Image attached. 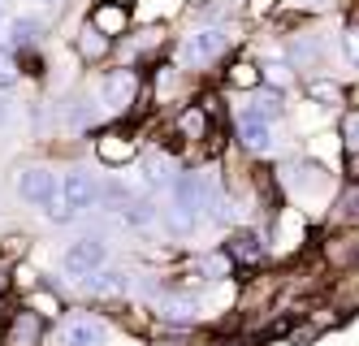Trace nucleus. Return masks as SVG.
Instances as JSON below:
<instances>
[{"label":"nucleus","mask_w":359,"mask_h":346,"mask_svg":"<svg viewBox=\"0 0 359 346\" xmlns=\"http://www.w3.org/2000/svg\"><path fill=\"white\" fill-rule=\"evenodd\" d=\"M195 273H199V277H208V281H225L229 273H234V264H229L225 251H208V255H199V260H195Z\"/></svg>","instance_id":"nucleus-24"},{"label":"nucleus","mask_w":359,"mask_h":346,"mask_svg":"<svg viewBox=\"0 0 359 346\" xmlns=\"http://www.w3.org/2000/svg\"><path fill=\"white\" fill-rule=\"evenodd\" d=\"M221 251L229 255L234 269H255V264L269 260V243H264V234H255V229H234V234L225 238Z\"/></svg>","instance_id":"nucleus-8"},{"label":"nucleus","mask_w":359,"mask_h":346,"mask_svg":"<svg viewBox=\"0 0 359 346\" xmlns=\"http://www.w3.org/2000/svg\"><path fill=\"white\" fill-rule=\"evenodd\" d=\"M290 5H299V9H325V5H333V0H290Z\"/></svg>","instance_id":"nucleus-35"},{"label":"nucleus","mask_w":359,"mask_h":346,"mask_svg":"<svg viewBox=\"0 0 359 346\" xmlns=\"http://www.w3.org/2000/svg\"><path fill=\"white\" fill-rule=\"evenodd\" d=\"M303 234H307V221L299 208H277V221H273V238L281 247H303Z\"/></svg>","instance_id":"nucleus-17"},{"label":"nucleus","mask_w":359,"mask_h":346,"mask_svg":"<svg viewBox=\"0 0 359 346\" xmlns=\"http://www.w3.org/2000/svg\"><path fill=\"white\" fill-rule=\"evenodd\" d=\"M320 251L333 273H355L359 269V229H333Z\"/></svg>","instance_id":"nucleus-9"},{"label":"nucleus","mask_w":359,"mask_h":346,"mask_svg":"<svg viewBox=\"0 0 359 346\" xmlns=\"http://www.w3.org/2000/svg\"><path fill=\"white\" fill-rule=\"evenodd\" d=\"M95 156H100V165L121 169V165H130L139 156V143H135L130 130H104V135L95 139Z\"/></svg>","instance_id":"nucleus-10"},{"label":"nucleus","mask_w":359,"mask_h":346,"mask_svg":"<svg viewBox=\"0 0 359 346\" xmlns=\"http://www.w3.org/2000/svg\"><path fill=\"white\" fill-rule=\"evenodd\" d=\"M346 182H355V186H359V152H351V156H346Z\"/></svg>","instance_id":"nucleus-34"},{"label":"nucleus","mask_w":359,"mask_h":346,"mask_svg":"<svg viewBox=\"0 0 359 346\" xmlns=\"http://www.w3.org/2000/svg\"><path fill=\"white\" fill-rule=\"evenodd\" d=\"M264 69V87H273V91H281V87H290V61H269V65H260Z\"/></svg>","instance_id":"nucleus-27"},{"label":"nucleus","mask_w":359,"mask_h":346,"mask_svg":"<svg viewBox=\"0 0 359 346\" xmlns=\"http://www.w3.org/2000/svg\"><path fill=\"white\" fill-rule=\"evenodd\" d=\"M238 143L251 156H273L277 152V130H273V121H260V117L238 113Z\"/></svg>","instance_id":"nucleus-11"},{"label":"nucleus","mask_w":359,"mask_h":346,"mask_svg":"<svg viewBox=\"0 0 359 346\" xmlns=\"http://www.w3.org/2000/svg\"><path fill=\"white\" fill-rule=\"evenodd\" d=\"M39 5H61V0H39Z\"/></svg>","instance_id":"nucleus-37"},{"label":"nucleus","mask_w":359,"mask_h":346,"mask_svg":"<svg viewBox=\"0 0 359 346\" xmlns=\"http://www.w3.org/2000/svg\"><path fill=\"white\" fill-rule=\"evenodd\" d=\"M121 221L130 225V229H147L151 221H156V204H151V199H135L130 208L121 212Z\"/></svg>","instance_id":"nucleus-25"},{"label":"nucleus","mask_w":359,"mask_h":346,"mask_svg":"<svg viewBox=\"0 0 359 346\" xmlns=\"http://www.w3.org/2000/svg\"><path fill=\"white\" fill-rule=\"evenodd\" d=\"M225 83L234 87V91H260L264 87V69L255 65V61H247V57H238L234 65L225 69Z\"/></svg>","instance_id":"nucleus-19"},{"label":"nucleus","mask_w":359,"mask_h":346,"mask_svg":"<svg viewBox=\"0 0 359 346\" xmlns=\"http://www.w3.org/2000/svg\"><path fill=\"white\" fill-rule=\"evenodd\" d=\"M247 117H260V121H281L286 117V95L281 91H273V87H260V91H251V100H247V109H243Z\"/></svg>","instance_id":"nucleus-16"},{"label":"nucleus","mask_w":359,"mask_h":346,"mask_svg":"<svg viewBox=\"0 0 359 346\" xmlns=\"http://www.w3.org/2000/svg\"><path fill=\"white\" fill-rule=\"evenodd\" d=\"M95 204H100V186H95V178H91V173H83V169H69V173L61 178L57 199L48 204V221L69 225L74 217H83V212H87V208H95Z\"/></svg>","instance_id":"nucleus-1"},{"label":"nucleus","mask_w":359,"mask_h":346,"mask_svg":"<svg viewBox=\"0 0 359 346\" xmlns=\"http://www.w3.org/2000/svg\"><path fill=\"white\" fill-rule=\"evenodd\" d=\"M139 91H143V78H139V69H130V65L109 69L104 83H100V100H104V109H113V113L135 109V104H139Z\"/></svg>","instance_id":"nucleus-5"},{"label":"nucleus","mask_w":359,"mask_h":346,"mask_svg":"<svg viewBox=\"0 0 359 346\" xmlns=\"http://www.w3.org/2000/svg\"><path fill=\"white\" fill-rule=\"evenodd\" d=\"M277 5H281V0H251L247 9H251V18H269V13H273Z\"/></svg>","instance_id":"nucleus-33"},{"label":"nucleus","mask_w":359,"mask_h":346,"mask_svg":"<svg viewBox=\"0 0 359 346\" xmlns=\"http://www.w3.org/2000/svg\"><path fill=\"white\" fill-rule=\"evenodd\" d=\"M126 286H130V277L117 273V269H100L95 277H87V290L95 299H109V295H126Z\"/></svg>","instance_id":"nucleus-23"},{"label":"nucleus","mask_w":359,"mask_h":346,"mask_svg":"<svg viewBox=\"0 0 359 346\" xmlns=\"http://www.w3.org/2000/svg\"><path fill=\"white\" fill-rule=\"evenodd\" d=\"M130 22H135V13L126 9V0H100V5L91 9V26L100 35H109V39H121L126 31H130Z\"/></svg>","instance_id":"nucleus-14"},{"label":"nucleus","mask_w":359,"mask_h":346,"mask_svg":"<svg viewBox=\"0 0 359 346\" xmlns=\"http://www.w3.org/2000/svg\"><path fill=\"white\" fill-rule=\"evenodd\" d=\"M5 346H43V316L31 307H18L5 321Z\"/></svg>","instance_id":"nucleus-12"},{"label":"nucleus","mask_w":359,"mask_h":346,"mask_svg":"<svg viewBox=\"0 0 359 346\" xmlns=\"http://www.w3.org/2000/svg\"><path fill=\"white\" fill-rule=\"evenodd\" d=\"M173 87H177V65H161L156 69V95L165 100V95H173Z\"/></svg>","instance_id":"nucleus-32"},{"label":"nucleus","mask_w":359,"mask_h":346,"mask_svg":"<svg viewBox=\"0 0 359 346\" xmlns=\"http://www.w3.org/2000/svg\"><path fill=\"white\" fill-rule=\"evenodd\" d=\"M18 52L13 48H0V91H5V87H13L18 83Z\"/></svg>","instance_id":"nucleus-30"},{"label":"nucleus","mask_w":359,"mask_h":346,"mask_svg":"<svg viewBox=\"0 0 359 346\" xmlns=\"http://www.w3.org/2000/svg\"><path fill=\"white\" fill-rule=\"evenodd\" d=\"M342 52H346V61L359 69V22L355 26H346V31H342Z\"/></svg>","instance_id":"nucleus-31"},{"label":"nucleus","mask_w":359,"mask_h":346,"mask_svg":"<svg viewBox=\"0 0 359 346\" xmlns=\"http://www.w3.org/2000/svg\"><path fill=\"white\" fill-rule=\"evenodd\" d=\"M57 191H61V182H57V173L48 169V165H27V169H18V195L27 199V204L48 208V204L57 199Z\"/></svg>","instance_id":"nucleus-6"},{"label":"nucleus","mask_w":359,"mask_h":346,"mask_svg":"<svg viewBox=\"0 0 359 346\" xmlns=\"http://www.w3.org/2000/svg\"><path fill=\"white\" fill-rule=\"evenodd\" d=\"M65 273L69 277H79V281H87V277H95L100 269L109 264V243L100 234H87V238H79V243H69L65 247Z\"/></svg>","instance_id":"nucleus-4"},{"label":"nucleus","mask_w":359,"mask_h":346,"mask_svg":"<svg viewBox=\"0 0 359 346\" xmlns=\"http://www.w3.org/2000/svg\"><path fill=\"white\" fill-rule=\"evenodd\" d=\"M74 48H79V57H83V61H104L109 52H113V39H109V35H100L95 26L87 22L83 31H79V39H74Z\"/></svg>","instance_id":"nucleus-20"},{"label":"nucleus","mask_w":359,"mask_h":346,"mask_svg":"<svg viewBox=\"0 0 359 346\" xmlns=\"http://www.w3.org/2000/svg\"><path fill=\"white\" fill-rule=\"evenodd\" d=\"M281 186H286L290 195H299V199H325L329 191H333V173L320 165V161H290L286 169H281Z\"/></svg>","instance_id":"nucleus-3"},{"label":"nucleus","mask_w":359,"mask_h":346,"mask_svg":"<svg viewBox=\"0 0 359 346\" xmlns=\"http://www.w3.org/2000/svg\"><path fill=\"white\" fill-rule=\"evenodd\" d=\"M31 312H39L48 321V316H61L65 307H61V299L53 295V290H35V295H31Z\"/></svg>","instance_id":"nucleus-28"},{"label":"nucleus","mask_w":359,"mask_h":346,"mask_svg":"<svg viewBox=\"0 0 359 346\" xmlns=\"http://www.w3.org/2000/svg\"><path fill=\"white\" fill-rule=\"evenodd\" d=\"M143 173H147V186H173L177 182V169L165 152H147L143 156Z\"/></svg>","instance_id":"nucleus-22"},{"label":"nucleus","mask_w":359,"mask_h":346,"mask_svg":"<svg viewBox=\"0 0 359 346\" xmlns=\"http://www.w3.org/2000/svg\"><path fill=\"white\" fill-rule=\"evenodd\" d=\"M329 57V39L320 31H299L290 44H286V61L294 74H307V69H320Z\"/></svg>","instance_id":"nucleus-7"},{"label":"nucleus","mask_w":359,"mask_h":346,"mask_svg":"<svg viewBox=\"0 0 359 346\" xmlns=\"http://www.w3.org/2000/svg\"><path fill=\"white\" fill-rule=\"evenodd\" d=\"M338 139H342L346 156H351V152H359V109H351V113L342 117V130H338Z\"/></svg>","instance_id":"nucleus-29"},{"label":"nucleus","mask_w":359,"mask_h":346,"mask_svg":"<svg viewBox=\"0 0 359 346\" xmlns=\"http://www.w3.org/2000/svg\"><path fill=\"white\" fill-rule=\"evenodd\" d=\"M61 342L65 346H104L109 342V325L100 321V316H69L61 325Z\"/></svg>","instance_id":"nucleus-13"},{"label":"nucleus","mask_w":359,"mask_h":346,"mask_svg":"<svg viewBox=\"0 0 359 346\" xmlns=\"http://www.w3.org/2000/svg\"><path fill=\"white\" fill-rule=\"evenodd\" d=\"M173 130H177V139H187V143H203V139H212V117H208L203 104H187V109L177 113Z\"/></svg>","instance_id":"nucleus-15"},{"label":"nucleus","mask_w":359,"mask_h":346,"mask_svg":"<svg viewBox=\"0 0 359 346\" xmlns=\"http://www.w3.org/2000/svg\"><path fill=\"white\" fill-rule=\"evenodd\" d=\"M43 35V22L39 18H18L13 22V48H31Z\"/></svg>","instance_id":"nucleus-26"},{"label":"nucleus","mask_w":359,"mask_h":346,"mask_svg":"<svg viewBox=\"0 0 359 346\" xmlns=\"http://www.w3.org/2000/svg\"><path fill=\"white\" fill-rule=\"evenodd\" d=\"M307 100L320 104V109H342V104H346V87L333 83V78H312V83H307Z\"/></svg>","instance_id":"nucleus-21"},{"label":"nucleus","mask_w":359,"mask_h":346,"mask_svg":"<svg viewBox=\"0 0 359 346\" xmlns=\"http://www.w3.org/2000/svg\"><path fill=\"white\" fill-rule=\"evenodd\" d=\"M229 44H234V31H229V26H195V31L182 39V48H177V57H182V65H191V69H203L217 57H225Z\"/></svg>","instance_id":"nucleus-2"},{"label":"nucleus","mask_w":359,"mask_h":346,"mask_svg":"<svg viewBox=\"0 0 359 346\" xmlns=\"http://www.w3.org/2000/svg\"><path fill=\"white\" fill-rule=\"evenodd\" d=\"M329 221L338 225V229H355V225H359V186H355V182H346V191L333 195Z\"/></svg>","instance_id":"nucleus-18"},{"label":"nucleus","mask_w":359,"mask_h":346,"mask_svg":"<svg viewBox=\"0 0 359 346\" xmlns=\"http://www.w3.org/2000/svg\"><path fill=\"white\" fill-rule=\"evenodd\" d=\"M5 121H9V104H5V100H0V126H5Z\"/></svg>","instance_id":"nucleus-36"}]
</instances>
